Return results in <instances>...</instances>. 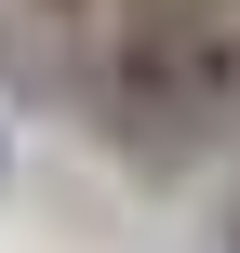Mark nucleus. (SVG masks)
I'll return each mask as SVG.
<instances>
[{"instance_id": "7ed1b4c3", "label": "nucleus", "mask_w": 240, "mask_h": 253, "mask_svg": "<svg viewBox=\"0 0 240 253\" xmlns=\"http://www.w3.org/2000/svg\"><path fill=\"white\" fill-rule=\"evenodd\" d=\"M227 253H240V227H227Z\"/></svg>"}, {"instance_id": "20e7f679", "label": "nucleus", "mask_w": 240, "mask_h": 253, "mask_svg": "<svg viewBox=\"0 0 240 253\" xmlns=\"http://www.w3.org/2000/svg\"><path fill=\"white\" fill-rule=\"evenodd\" d=\"M120 13H134V0H120Z\"/></svg>"}, {"instance_id": "f257e3e1", "label": "nucleus", "mask_w": 240, "mask_h": 253, "mask_svg": "<svg viewBox=\"0 0 240 253\" xmlns=\"http://www.w3.org/2000/svg\"><path fill=\"white\" fill-rule=\"evenodd\" d=\"M94 107H120L147 147H187L240 120V0H134L94 27Z\"/></svg>"}, {"instance_id": "f03ea898", "label": "nucleus", "mask_w": 240, "mask_h": 253, "mask_svg": "<svg viewBox=\"0 0 240 253\" xmlns=\"http://www.w3.org/2000/svg\"><path fill=\"white\" fill-rule=\"evenodd\" d=\"M27 13H53V27H107L120 0H27Z\"/></svg>"}]
</instances>
